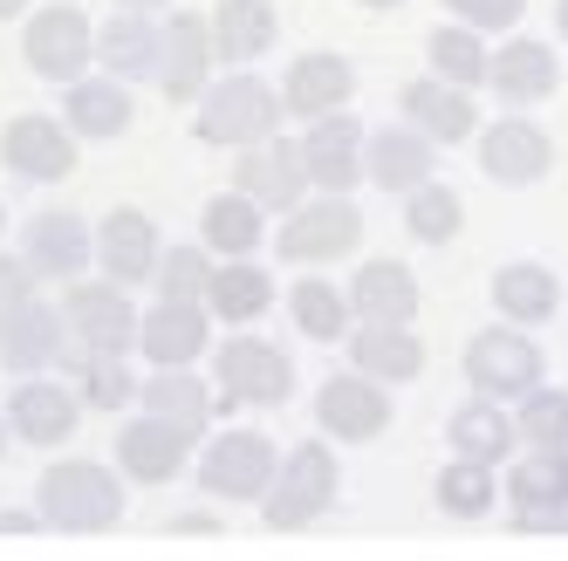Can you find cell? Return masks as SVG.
Returning <instances> with one entry per match:
<instances>
[{"label": "cell", "instance_id": "cell-1", "mask_svg": "<svg viewBox=\"0 0 568 561\" xmlns=\"http://www.w3.org/2000/svg\"><path fill=\"white\" fill-rule=\"evenodd\" d=\"M34 513L62 534H103L124 520V479L97 459H55L34 487Z\"/></svg>", "mask_w": 568, "mask_h": 561}, {"label": "cell", "instance_id": "cell-2", "mask_svg": "<svg viewBox=\"0 0 568 561\" xmlns=\"http://www.w3.org/2000/svg\"><path fill=\"white\" fill-rule=\"evenodd\" d=\"M336 493H343V466L329 452V438H302L295 452H281V472H274L261 513H267L274 534H288V528H308V520L329 513Z\"/></svg>", "mask_w": 568, "mask_h": 561}, {"label": "cell", "instance_id": "cell-3", "mask_svg": "<svg viewBox=\"0 0 568 561\" xmlns=\"http://www.w3.org/2000/svg\"><path fill=\"white\" fill-rule=\"evenodd\" d=\"M281 90H267L261 75H247V69H233L226 83H206V96H199V144H220V151H247V144H261V137H274L281 131Z\"/></svg>", "mask_w": 568, "mask_h": 561}, {"label": "cell", "instance_id": "cell-4", "mask_svg": "<svg viewBox=\"0 0 568 561\" xmlns=\"http://www.w3.org/2000/svg\"><path fill=\"white\" fill-rule=\"evenodd\" d=\"M21 55H28V69L42 75V83H62V90H69L75 75L97 62V28H90V14L75 8V0H49V8L28 14Z\"/></svg>", "mask_w": 568, "mask_h": 561}, {"label": "cell", "instance_id": "cell-5", "mask_svg": "<svg viewBox=\"0 0 568 561\" xmlns=\"http://www.w3.org/2000/svg\"><path fill=\"white\" fill-rule=\"evenodd\" d=\"M213 384H220V405H288L295 397V364L281 343L261 336H240L213 349Z\"/></svg>", "mask_w": 568, "mask_h": 561}, {"label": "cell", "instance_id": "cell-6", "mask_svg": "<svg viewBox=\"0 0 568 561\" xmlns=\"http://www.w3.org/2000/svg\"><path fill=\"white\" fill-rule=\"evenodd\" d=\"M274 472H281V452L267 431H220L199 452V487L213 500H267Z\"/></svg>", "mask_w": 568, "mask_h": 561}, {"label": "cell", "instance_id": "cell-7", "mask_svg": "<svg viewBox=\"0 0 568 561\" xmlns=\"http://www.w3.org/2000/svg\"><path fill=\"white\" fill-rule=\"evenodd\" d=\"M363 239V213L349 206V192H315L281 220V254L302 261V267H322V261H343Z\"/></svg>", "mask_w": 568, "mask_h": 561}, {"label": "cell", "instance_id": "cell-8", "mask_svg": "<svg viewBox=\"0 0 568 561\" xmlns=\"http://www.w3.org/2000/svg\"><path fill=\"white\" fill-rule=\"evenodd\" d=\"M0 165H8L14 178H34V185L75 178V131H69V116H42V110L8 116V131H0Z\"/></svg>", "mask_w": 568, "mask_h": 561}, {"label": "cell", "instance_id": "cell-9", "mask_svg": "<svg viewBox=\"0 0 568 561\" xmlns=\"http://www.w3.org/2000/svg\"><path fill=\"white\" fill-rule=\"evenodd\" d=\"M466 377L479 397H527L541 384V349L527 343L520 323H494L466 343Z\"/></svg>", "mask_w": 568, "mask_h": 561}, {"label": "cell", "instance_id": "cell-10", "mask_svg": "<svg viewBox=\"0 0 568 561\" xmlns=\"http://www.w3.org/2000/svg\"><path fill=\"white\" fill-rule=\"evenodd\" d=\"M62 315H69V336L83 343V349H110V356H124L138 343V308L124 295V280H69L62 288Z\"/></svg>", "mask_w": 568, "mask_h": 561}, {"label": "cell", "instance_id": "cell-11", "mask_svg": "<svg viewBox=\"0 0 568 561\" xmlns=\"http://www.w3.org/2000/svg\"><path fill=\"white\" fill-rule=\"evenodd\" d=\"M69 356V315L42 295H21L0 308V364H8L14 377H34Z\"/></svg>", "mask_w": 568, "mask_h": 561}, {"label": "cell", "instance_id": "cell-12", "mask_svg": "<svg viewBox=\"0 0 568 561\" xmlns=\"http://www.w3.org/2000/svg\"><path fill=\"white\" fill-rule=\"evenodd\" d=\"M507 500H514V528L527 534L568 528V446H535L527 459H514Z\"/></svg>", "mask_w": 568, "mask_h": 561}, {"label": "cell", "instance_id": "cell-13", "mask_svg": "<svg viewBox=\"0 0 568 561\" xmlns=\"http://www.w3.org/2000/svg\"><path fill=\"white\" fill-rule=\"evenodd\" d=\"M165 34H158V90H165V103H199L213 83V14H172L158 21Z\"/></svg>", "mask_w": 568, "mask_h": 561}, {"label": "cell", "instance_id": "cell-14", "mask_svg": "<svg viewBox=\"0 0 568 561\" xmlns=\"http://www.w3.org/2000/svg\"><path fill=\"white\" fill-rule=\"evenodd\" d=\"M315 425L322 438H343V446H371V438L390 431V397L377 377H363V370H343L315 390Z\"/></svg>", "mask_w": 568, "mask_h": 561}, {"label": "cell", "instance_id": "cell-15", "mask_svg": "<svg viewBox=\"0 0 568 561\" xmlns=\"http://www.w3.org/2000/svg\"><path fill=\"white\" fill-rule=\"evenodd\" d=\"M21 261L34 267V280H83V267L97 261V226L49 206L21 226Z\"/></svg>", "mask_w": 568, "mask_h": 561}, {"label": "cell", "instance_id": "cell-16", "mask_svg": "<svg viewBox=\"0 0 568 561\" xmlns=\"http://www.w3.org/2000/svg\"><path fill=\"white\" fill-rule=\"evenodd\" d=\"M199 446L192 431H179V425H165V418H131L124 431H116V472L131 479V487H172V479L185 472V452Z\"/></svg>", "mask_w": 568, "mask_h": 561}, {"label": "cell", "instance_id": "cell-17", "mask_svg": "<svg viewBox=\"0 0 568 561\" xmlns=\"http://www.w3.org/2000/svg\"><path fill=\"white\" fill-rule=\"evenodd\" d=\"M233 185L247 192L254 206H267V213H295L302 198L315 192V185H308V172H302V144H288V137H261V144L240 151Z\"/></svg>", "mask_w": 568, "mask_h": 561}, {"label": "cell", "instance_id": "cell-18", "mask_svg": "<svg viewBox=\"0 0 568 561\" xmlns=\"http://www.w3.org/2000/svg\"><path fill=\"white\" fill-rule=\"evenodd\" d=\"M138 349L151 356V370L165 364H199L213 349V308L206 302H172L158 295V308L138 315Z\"/></svg>", "mask_w": 568, "mask_h": 561}, {"label": "cell", "instance_id": "cell-19", "mask_svg": "<svg viewBox=\"0 0 568 561\" xmlns=\"http://www.w3.org/2000/svg\"><path fill=\"white\" fill-rule=\"evenodd\" d=\"M479 165H486V178H500V185H535L555 165V144H548L541 124H527L520 110H507L500 124H479Z\"/></svg>", "mask_w": 568, "mask_h": 561}, {"label": "cell", "instance_id": "cell-20", "mask_svg": "<svg viewBox=\"0 0 568 561\" xmlns=\"http://www.w3.org/2000/svg\"><path fill=\"white\" fill-rule=\"evenodd\" d=\"M75 418H83V397H75V384H49L42 370L21 377L14 397H8V425L21 431V446H69V438H75Z\"/></svg>", "mask_w": 568, "mask_h": 561}, {"label": "cell", "instance_id": "cell-21", "mask_svg": "<svg viewBox=\"0 0 568 561\" xmlns=\"http://www.w3.org/2000/svg\"><path fill=\"white\" fill-rule=\"evenodd\" d=\"M349 96H356V69H349V55H336V49H308V55H295L288 75H281V110L302 116V124L343 110Z\"/></svg>", "mask_w": 568, "mask_h": 561}, {"label": "cell", "instance_id": "cell-22", "mask_svg": "<svg viewBox=\"0 0 568 561\" xmlns=\"http://www.w3.org/2000/svg\"><path fill=\"white\" fill-rule=\"evenodd\" d=\"M302 172L315 192H349L363 178V124L343 110L315 116V124L302 131Z\"/></svg>", "mask_w": 568, "mask_h": 561}, {"label": "cell", "instance_id": "cell-23", "mask_svg": "<svg viewBox=\"0 0 568 561\" xmlns=\"http://www.w3.org/2000/svg\"><path fill=\"white\" fill-rule=\"evenodd\" d=\"M561 83V62L548 42H535V34H514V42L494 49V62H486V90H494L507 110H527V103H541L555 96Z\"/></svg>", "mask_w": 568, "mask_h": 561}, {"label": "cell", "instance_id": "cell-24", "mask_svg": "<svg viewBox=\"0 0 568 561\" xmlns=\"http://www.w3.org/2000/svg\"><path fill=\"white\" fill-rule=\"evenodd\" d=\"M438 165V144L418 124H384V131H363V178L384 185V192H412L425 185Z\"/></svg>", "mask_w": 568, "mask_h": 561}, {"label": "cell", "instance_id": "cell-25", "mask_svg": "<svg viewBox=\"0 0 568 561\" xmlns=\"http://www.w3.org/2000/svg\"><path fill=\"white\" fill-rule=\"evenodd\" d=\"M397 110L404 124H418L432 144H459V137H479V110H473V90L445 83V75H418V83L397 90Z\"/></svg>", "mask_w": 568, "mask_h": 561}, {"label": "cell", "instance_id": "cell-26", "mask_svg": "<svg viewBox=\"0 0 568 561\" xmlns=\"http://www.w3.org/2000/svg\"><path fill=\"white\" fill-rule=\"evenodd\" d=\"M158 226H151V213H138V206H116V213H103V226H97V267L110 274V280H124V288H144V280L158 274Z\"/></svg>", "mask_w": 568, "mask_h": 561}, {"label": "cell", "instance_id": "cell-27", "mask_svg": "<svg viewBox=\"0 0 568 561\" xmlns=\"http://www.w3.org/2000/svg\"><path fill=\"white\" fill-rule=\"evenodd\" d=\"M138 405L151 411V418H165V425H179V431H192V438H206V425H213V384L199 377L192 364H165V370H151L144 384H138Z\"/></svg>", "mask_w": 568, "mask_h": 561}, {"label": "cell", "instance_id": "cell-28", "mask_svg": "<svg viewBox=\"0 0 568 561\" xmlns=\"http://www.w3.org/2000/svg\"><path fill=\"white\" fill-rule=\"evenodd\" d=\"M349 364L377 384H412V377H425V343L412 336V323H356Z\"/></svg>", "mask_w": 568, "mask_h": 561}, {"label": "cell", "instance_id": "cell-29", "mask_svg": "<svg viewBox=\"0 0 568 561\" xmlns=\"http://www.w3.org/2000/svg\"><path fill=\"white\" fill-rule=\"evenodd\" d=\"M349 315L356 323H412L418 315V274L404 261H363L349 280Z\"/></svg>", "mask_w": 568, "mask_h": 561}, {"label": "cell", "instance_id": "cell-30", "mask_svg": "<svg viewBox=\"0 0 568 561\" xmlns=\"http://www.w3.org/2000/svg\"><path fill=\"white\" fill-rule=\"evenodd\" d=\"M62 116L75 137H124L138 124V103L116 75H75L69 96H62Z\"/></svg>", "mask_w": 568, "mask_h": 561}, {"label": "cell", "instance_id": "cell-31", "mask_svg": "<svg viewBox=\"0 0 568 561\" xmlns=\"http://www.w3.org/2000/svg\"><path fill=\"white\" fill-rule=\"evenodd\" d=\"M274 34H281V14H274V0H220L213 8V55L226 69H247L274 49Z\"/></svg>", "mask_w": 568, "mask_h": 561}, {"label": "cell", "instance_id": "cell-32", "mask_svg": "<svg viewBox=\"0 0 568 561\" xmlns=\"http://www.w3.org/2000/svg\"><path fill=\"white\" fill-rule=\"evenodd\" d=\"M514 418L500 411V397H466V405L453 411V418H445V446H453L459 459H479V466H500L507 452H514Z\"/></svg>", "mask_w": 568, "mask_h": 561}, {"label": "cell", "instance_id": "cell-33", "mask_svg": "<svg viewBox=\"0 0 568 561\" xmlns=\"http://www.w3.org/2000/svg\"><path fill=\"white\" fill-rule=\"evenodd\" d=\"M206 308H213V323H233V329H247L261 323V315L274 308V280L267 267L247 254V261H220L213 280H206Z\"/></svg>", "mask_w": 568, "mask_h": 561}, {"label": "cell", "instance_id": "cell-34", "mask_svg": "<svg viewBox=\"0 0 568 561\" xmlns=\"http://www.w3.org/2000/svg\"><path fill=\"white\" fill-rule=\"evenodd\" d=\"M199 239H206L220 261H247L267 239V206H254V198L233 185V192L206 198V213H199Z\"/></svg>", "mask_w": 568, "mask_h": 561}, {"label": "cell", "instance_id": "cell-35", "mask_svg": "<svg viewBox=\"0 0 568 561\" xmlns=\"http://www.w3.org/2000/svg\"><path fill=\"white\" fill-rule=\"evenodd\" d=\"M158 34H165V28H158L151 14L116 8V14L97 28V62L116 75V83H124V75H131V83H138V75H158Z\"/></svg>", "mask_w": 568, "mask_h": 561}, {"label": "cell", "instance_id": "cell-36", "mask_svg": "<svg viewBox=\"0 0 568 561\" xmlns=\"http://www.w3.org/2000/svg\"><path fill=\"white\" fill-rule=\"evenodd\" d=\"M494 308H500V323L535 329V323H548V315L561 308V280L541 261H507L494 274Z\"/></svg>", "mask_w": 568, "mask_h": 561}, {"label": "cell", "instance_id": "cell-37", "mask_svg": "<svg viewBox=\"0 0 568 561\" xmlns=\"http://www.w3.org/2000/svg\"><path fill=\"white\" fill-rule=\"evenodd\" d=\"M288 315L308 343H336V336H349V288H336L322 274H302L288 288Z\"/></svg>", "mask_w": 568, "mask_h": 561}, {"label": "cell", "instance_id": "cell-38", "mask_svg": "<svg viewBox=\"0 0 568 561\" xmlns=\"http://www.w3.org/2000/svg\"><path fill=\"white\" fill-rule=\"evenodd\" d=\"M69 364V384L75 397H83V411H124L131 405V364L124 356H110V349H83V356H62Z\"/></svg>", "mask_w": 568, "mask_h": 561}, {"label": "cell", "instance_id": "cell-39", "mask_svg": "<svg viewBox=\"0 0 568 561\" xmlns=\"http://www.w3.org/2000/svg\"><path fill=\"white\" fill-rule=\"evenodd\" d=\"M425 62L432 75H445V83H459V90H479L486 83V62H494V49L479 42V28H432L425 34Z\"/></svg>", "mask_w": 568, "mask_h": 561}, {"label": "cell", "instance_id": "cell-40", "mask_svg": "<svg viewBox=\"0 0 568 561\" xmlns=\"http://www.w3.org/2000/svg\"><path fill=\"white\" fill-rule=\"evenodd\" d=\"M459 226H466V206H459L453 185L425 178V185L404 192V233H412V239H425V247H445V239H459Z\"/></svg>", "mask_w": 568, "mask_h": 561}, {"label": "cell", "instance_id": "cell-41", "mask_svg": "<svg viewBox=\"0 0 568 561\" xmlns=\"http://www.w3.org/2000/svg\"><path fill=\"white\" fill-rule=\"evenodd\" d=\"M432 500L453 513V520H479L486 507L500 500L494 466H479V459H459V452H453V466H438V479H432Z\"/></svg>", "mask_w": 568, "mask_h": 561}, {"label": "cell", "instance_id": "cell-42", "mask_svg": "<svg viewBox=\"0 0 568 561\" xmlns=\"http://www.w3.org/2000/svg\"><path fill=\"white\" fill-rule=\"evenodd\" d=\"M213 267H220V254L199 239V247H165L158 254V295H172V302H206V280H213Z\"/></svg>", "mask_w": 568, "mask_h": 561}, {"label": "cell", "instance_id": "cell-43", "mask_svg": "<svg viewBox=\"0 0 568 561\" xmlns=\"http://www.w3.org/2000/svg\"><path fill=\"white\" fill-rule=\"evenodd\" d=\"M514 431L527 438V446H568V390L535 384L520 397V411H514Z\"/></svg>", "mask_w": 568, "mask_h": 561}, {"label": "cell", "instance_id": "cell-44", "mask_svg": "<svg viewBox=\"0 0 568 561\" xmlns=\"http://www.w3.org/2000/svg\"><path fill=\"white\" fill-rule=\"evenodd\" d=\"M445 14H459L466 28H479V34H514L520 28V14H527V0H445Z\"/></svg>", "mask_w": 568, "mask_h": 561}, {"label": "cell", "instance_id": "cell-45", "mask_svg": "<svg viewBox=\"0 0 568 561\" xmlns=\"http://www.w3.org/2000/svg\"><path fill=\"white\" fill-rule=\"evenodd\" d=\"M21 295H34V267L21 254H0V308L21 302Z\"/></svg>", "mask_w": 568, "mask_h": 561}, {"label": "cell", "instance_id": "cell-46", "mask_svg": "<svg viewBox=\"0 0 568 561\" xmlns=\"http://www.w3.org/2000/svg\"><path fill=\"white\" fill-rule=\"evenodd\" d=\"M172 534H220V520H206V513H179V520H165Z\"/></svg>", "mask_w": 568, "mask_h": 561}, {"label": "cell", "instance_id": "cell-47", "mask_svg": "<svg viewBox=\"0 0 568 561\" xmlns=\"http://www.w3.org/2000/svg\"><path fill=\"white\" fill-rule=\"evenodd\" d=\"M34 528H49L42 513H0V534H34Z\"/></svg>", "mask_w": 568, "mask_h": 561}, {"label": "cell", "instance_id": "cell-48", "mask_svg": "<svg viewBox=\"0 0 568 561\" xmlns=\"http://www.w3.org/2000/svg\"><path fill=\"white\" fill-rule=\"evenodd\" d=\"M116 8H131V14H158L165 0H116Z\"/></svg>", "mask_w": 568, "mask_h": 561}, {"label": "cell", "instance_id": "cell-49", "mask_svg": "<svg viewBox=\"0 0 568 561\" xmlns=\"http://www.w3.org/2000/svg\"><path fill=\"white\" fill-rule=\"evenodd\" d=\"M14 14H28V0H0V21H14Z\"/></svg>", "mask_w": 568, "mask_h": 561}, {"label": "cell", "instance_id": "cell-50", "mask_svg": "<svg viewBox=\"0 0 568 561\" xmlns=\"http://www.w3.org/2000/svg\"><path fill=\"white\" fill-rule=\"evenodd\" d=\"M555 28H561V42H568V0H555Z\"/></svg>", "mask_w": 568, "mask_h": 561}, {"label": "cell", "instance_id": "cell-51", "mask_svg": "<svg viewBox=\"0 0 568 561\" xmlns=\"http://www.w3.org/2000/svg\"><path fill=\"white\" fill-rule=\"evenodd\" d=\"M356 8H377L384 14V8H404V0H356Z\"/></svg>", "mask_w": 568, "mask_h": 561}, {"label": "cell", "instance_id": "cell-52", "mask_svg": "<svg viewBox=\"0 0 568 561\" xmlns=\"http://www.w3.org/2000/svg\"><path fill=\"white\" fill-rule=\"evenodd\" d=\"M0 459H8V425H0Z\"/></svg>", "mask_w": 568, "mask_h": 561}, {"label": "cell", "instance_id": "cell-53", "mask_svg": "<svg viewBox=\"0 0 568 561\" xmlns=\"http://www.w3.org/2000/svg\"><path fill=\"white\" fill-rule=\"evenodd\" d=\"M0 233H8V213H0Z\"/></svg>", "mask_w": 568, "mask_h": 561}]
</instances>
